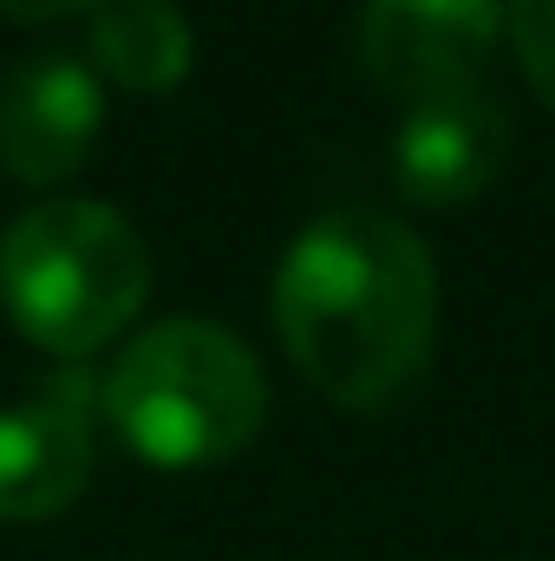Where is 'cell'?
Returning <instances> with one entry per match:
<instances>
[{"label": "cell", "mask_w": 555, "mask_h": 561, "mask_svg": "<svg viewBox=\"0 0 555 561\" xmlns=\"http://www.w3.org/2000/svg\"><path fill=\"white\" fill-rule=\"evenodd\" d=\"M275 333L340 412H393L438 346V262L386 209L314 216L275 268Z\"/></svg>", "instance_id": "6da1fadb"}, {"label": "cell", "mask_w": 555, "mask_h": 561, "mask_svg": "<svg viewBox=\"0 0 555 561\" xmlns=\"http://www.w3.org/2000/svg\"><path fill=\"white\" fill-rule=\"evenodd\" d=\"M99 405L132 457L163 470H203L242 457L262 437L269 373L223 320L170 313L125 340V353L99 379Z\"/></svg>", "instance_id": "7a4b0ae2"}, {"label": "cell", "mask_w": 555, "mask_h": 561, "mask_svg": "<svg viewBox=\"0 0 555 561\" xmlns=\"http://www.w3.org/2000/svg\"><path fill=\"white\" fill-rule=\"evenodd\" d=\"M150 242L99 196H53L0 236V307L53 359L79 366L125 340L150 300Z\"/></svg>", "instance_id": "3957f363"}, {"label": "cell", "mask_w": 555, "mask_h": 561, "mask_svg": "<svg viewBox=\"0 0 555 561\" xmlns=\"http://www.w3.org/2000/svg\"><path fill=\"white\" fill-rule=\"evenodd\" d=\"M99 379L86 366L46 373L0 412V523H46L79 503L99 463Z\"/></svg>", "instance_id": "277c9868"}, {"label": "cell", "mask_w": 555, "mask_h": 561, "mask_svg": "<svg viewBox=\"0 0 555 561\" xmlns=\"http://www.w3.org/2000/svg\"><path fill=\"white\" fill-rule=\"evenodd\" d=\"M503 33V0H360V72L406 99L477 85Z\"/></svg>", "instance_id": "5b68a950"}, {"label": "cell", "mask_w": 555, "mask_h": 561, "mask_svg": "<svg viewBox=\"0 0 555 561\" xmlns=\"http://www.w3.org/2000/svg\"><path fill=\"white\" fill-rule=\"evenodd\" d=\"M105 138V85L72 53H33L0 79V170L53 190L86 170Z\"/></svg>", "instance_id": "8992f818"}, {"label": "cell", "mask_w": 555, "mask_h": 561, "mask_svg": "<svg viewBox=\"0 0 555 561\" xmlns=\"http://www.w3.org/2000/svg\"><path fill=\"white\" fill-rule=\"evenodd\" d=\"M510 150H517L510 105L484 85H464L406 105V125L393 131V183L418 209H457L503 176Z\"/></svg>", "instance_id": "52a82bcc"}, {"label": "cell", "mask_w": 555, "mask_h": 561, "mask_svg": "<svg viewBox=\"0 0 555 561\" xmlns=\"http://www.w3.org/2000/svg\"><path fill=\"white\" fill-rule=\"evenodd\" d=\"M92 66L105 85L163 99L196 66V33L177 0H99L92 7Z\"/></svg>", "instance_id": "ba28073f"}, {"label": "cell", "mask_w": 555, "mask_h": 561, "mask_svg": "<svg viewBox=\"0 0 555 561\" xmlns=\"http://www.w3.org/2000/svg\"><path fill=\"white\" fill-rule=\"evenodd\" d=\"M503 33H510V46L523 59V79L555 112V0H510L503 7Z\"/></svg>", "instance_id": "9c48e42d"}, {"label": "cell", "mask_w": 555, "mask_h": 561, "mask_svg": "<svg viewBox=\"0 0 555 561\" xmlns=\"http://www.w3.org/2000/svg\"><path fill=\"white\" fill-rule=\"evenodd\" d=\"M99 0H0V20H20V26H53V20H79L92 13Z\"/></svg>", "instance_id": "30bf717a"}]
</instances>
